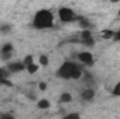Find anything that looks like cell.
I'll return each mask as SVG.
<instances>
[{
	"label": "cell",
	"mask_w": 120,
	"mask_h": 119,
	"mask_svg": "<svg viewBox=\"0 0 120 119\" xmlns=\"http://www.w3.org/2000/svg\"><path fill=\"white\" fill-rule=\"evenodd\" d=\"M53 21H55L53 13L48 8H42L35 13L32 18V27L35 30H46L53 25Z\"/></svg>",
	"instance_id": "obj_1"
},
{
	"label": "cell",
	"mask_w": 120,
	"mask_h": 119,
	"mask_svg": "<svg viewBox=\"0 0 120 119\" xmlns=\"http://www.w3.org/2000/svg\"><path fill=\"white\" fill-rule=\"evenodd\" d=\"M77 69V63L71 62V60H66L56 71V76L59 79H63V80H71V76L74 73V70Z\"/></svg>",
	"instance_id": "obj_2"
},
{
	"label": "cell",
	"mask_w": 120,
	"mask_h": 119,
	"mask_svg": "<svg viewBox=\"0 0 120 119\" xmlns=\"http://www.w3.org/2000/svg\"><path fill=\"white\" fill-rule=\"evenodd\" d=\"M57 14H59L60 21H63V23H73V21L80 20V17L75 14V11L70 7H60Z\"/></svg>",
	"instance_id": "obj_3"
},
{
	"label": "cell",
	"mask_w": 120,
	"mask_h": 119,
	"mask_svg": "<svg viewBox=\"0 0 120 119\" xmlns=\"http://www.w3.org/2000/svg\"><path fill=\"white\" fill-rule=\"evenodd\" d=\"M77 58H78L81 64H85V66H92L94 64V55L91 52H80Z\"/></svg>",
	"instance_id": "obj_4"
},
{
	"label": "cell",
	"mask_w": 120,
	"mask_h": 119,
	"mask_svg": "<svg viewBox=\"0 0 120 119\" xmlns=\"http://www.w3.org/2000/svg\"><path fill=\"white\" fill-rule=\"evenodd\" d=\"M6 69L10 71V74H13V73H20V71L25 70L27 67H25V64L22 62H10Z\"/></svg>",
	"instance_id": "obj_5"
},
{
	"label": "cell",
	"mask_w": 120,
	"mask_h": 119,
	"mask_svg": "<svg viewBox=\"0 0 120 119\" xmlns=\"http://www.w3.org/2000/svg\"><path fill=\"white\" fill-rule=\"evenodd\" d=\"M95 95H96V91L94 88H90V87H87L81 91V99L82 101H92L95 98Z\"/></svg>",
	"instance_id": "obj_6"
},
{
	"label": "cell",
	"mask_w": 120,
	"mask_h": 119,
	"mask_svg": "<svg viewBox=\"0 0 120 119\" xmlns=\"http://www.w3.org/2000/svg\"><path fill=\"white\" fill-rule=\"evenodd\" d=\"M82 81L85 83V84H88L90 86V88H94V87H91V86H94L95 84V80H94V77H92V74H90L88 71H84V74H82Z\"/></svg>",
	"instance_id": "obj_7"
},
{
	"label": "cell",
	"mask_w": 120,
	"mask_h": 119,
	"mask_svg": "<svg viewBox=\"0 0 120 119\" xmlns=\"http://www.w3.org/2000/svg\"><path fill=\"white\" fill-rule=\"evenodd\" d=\"M59 101L61 102V104H68V102H71L73 101V95L70 94V92H61L60 94V98H59Z\"/></svg>",
	"instance_id": "obj_8"
},
{
	"label": "cell",
	"mask_w": 120,
	"mask_h": 119,
	"mask_svg": "<svg viewBox=\"0 0 120 119\" xmlns=\"http://www.w3.org/2000/svg\"><path fill=\"white\" fill-rule=\"evenodd\" d=\"M11 30H13L11 24H8V23H1L0 24V34L1 35H8L11 32Z\"/></svg>",
	"instance_id": "obj_9"
},
{
	"label": "cell",
	"mask_w": 120,
	"mask_h": 119,
	"mask_svg": "<svg viewBox=\"0 0 120 119\" xmlns=\"http://www.w3.org/2000/svg\"><path fill=\"white\" fill-rule=\"evenodd\" d=\"M36 107H38V109H49L50 108V102H49V99L42 98V99H39L36 102Z\"/></svg>",
	"instance_id": "obj_10"
},
{
	"label": "cell",
	"mask_w": 120,
	"mask_h": 119,
	"mask_svg": "<svg viewBox=\"0 0 120 119\" xmlns=\"http://www.w3.org/2000/svg\"><path fill=\"white\" fill-rule=\"evenodd\" d=\"M113 35H115V31H113V30L106 28V30L101 31V36H102L103 39H113Z\"/></svg>",
	"instance_id": "obj_11"
},
{
	"label": "cell",
	"mask_w": 120,
	"mask_h": 119,
	"mask_svg": "<svg viewBox=\"0 0 120 119\" xmlns=\"http://www.w3.org/2000/svg\"><path fill=\"white\" fill-rule=\"evenodd\" d=\"M78 21H80L78 24H80V27L82 28V31H84V30H90V28H91V23H90V20H88V18H85V17H80V20H78Z\"/></svg>",
	"instance_id": "obj_12"
},
{
	"label": "cell",
	"mask_w": 120,
	"mask_h": 119,
	"mask_svg": "<svg viewBox=\"0 0 120 119\" xmlns=\"http://www.w3.org/2000/svg\"><path fill=\"white\" fill-rule=\"evenodd\" d=\"M13 52H14V46H13V44H10V42L4 44V45L1 46V49H0V53H13Z\"/></svg>",
	"instance_id": "obj_13"
},
{
	"label": "cell",
	"mask_w": 120,
	"mask_h": 119,
	"mask_svg": "<svg viewBox=\"0 0 120 119\" xmlns=\"http://www.w3.org/2000/svg\"><path fill=\"white\" fill-rule=\"evenodd\" d=\"M25 70H27L30 74H35V73L39 70V66L34 62V63H31V64H28V66H27V69H25Z\"/></svg>",
	"instance_id": "obj_14"
},
{
	"label": "cell",
	"mask_w": 120,
	"mask_h": 119,
	"mask_svg": "<svg viewBox=\"0 0 120 119\" xmlns=\"http://www.w3.org/2000/svg\"><path fill=\"white\" fill-rule=\"evenodd\" d=\"M80 42H81L82 45H85V46L91 48V46H94V45H95V38H94V36H91V38H87V39H80Z\"/></svg>",
	"instance_id": "obj_15"
},
{
	"label": "cell",
	"mask_w": 120,
	"mask_h": 119,
	"mask_svg": "<svg viewBox=\"0 0 120 119\" xmlns=\"http://www.w3.org/2000/svg\"><path fill=\"white\" fill-rule=\"evenodd\" d=\"M8 76H10V71H8L6 67H0V79L7 80V79H8Z\"/></svg>",
	"instance_id": "obj_16"
},
{
	"label": "cell",
	"mask_w": 120,
	"mask_h": 119,
	"mask_svg": "<svg viewBox=\"0 0 120 119\" xmlns=\"http://www.w3.org/2000/svg\"><path fill=\"white\" fill-rule=\"evenodd\" d=\"M39 64L41 66H48L49 64V58L46 55H41L39 56Z\"/></svg>",
	"instance_id": "obj_17"
},
{
	"label": "cell",
	"mask_w": 120,
	"mask_h": 119,
	"mask_svg": "<svg viewBox=\"0 0 120 119\" xmlns=\"http://www.w3.org/2000/svg\"><path fill=\"white\" fill-rule=\"evenodd\" d=\"M91 36H92V32L90 30H84L80 34V39H87V38H91Z\"/></svg>",
	"instance_id": "obj_18"
},
{
	"label": "cell",
	"mask_w": 120,
	"mask_h": 119,
	"mask_svg": "<svg viewBox=\"0 0 120 119\" xmlns=\"http://www.w3.org/2000/svg\"><path fill=\"white\" fill-rule=\"evenodd\" d=\"M81 116H80V114L78 112H70V114H67L66 116H64V119H80Z\"/></svg>",
	"instance_id": "obj_19"
},
{
	"label": "cell",
	"mask_w": 120,
	"mask_h": 119,
	"mask_svg": "<svg viewBox=\"0 0 120 119\" xmlns=\"http://www.w3.org/2000/svg\"><path fill=\"white\" fill-rule=\"evenodd\" d=\"M22 63H24V64H25V67H27L28 64L34 63V56H32V55H27V56L24 58V60H22Z\"/></svg>",
	"instance_id": "obj_20"
},
{
	"label": "cell",
	"mask_w": 120,
	"mask_h": 119,
	"mask_svg": "<svg viewBox=\"0 0 120 119\" xmlns=\"http://www.w3.org/2000/svg\"><path fill=\"white\" fill-rule=\"evenodd\" d=\"M112 94H113L115 97H120V80H119V83H116V86L113 87Z\"/></svg>",
	"instance_id": "obj_21"
},
{
	"label": "cell",
	"mask_w": 120,
	"mask_h": 119,
	"mask_svg": "<svg viewBox=\"0 0 120 119\" xmlns=\"http://www.w3.org/2000/svg\"><path fill=\"white\" fill-rule=\"evenodd\" d=\"M11 56H13V53H0V60L7 62V60L11 59Z\"/></svg>",
	"instance_id": "obj_22"
},
{
	"label": "cell",
	"mask_w": 120,
	"mask_h": 119,
	"mask_svg": "<svg viewBox=\"0 0 120 119\" xmlns=\"http://www.w3.org/2000/svg\"><path fill=\"white\" fill-rule=\"evenodd\" d=\"M0 119H15V116H14L11 112H6V114H1Z\"/></svg>",
	"instance_id": "obj_23"
},
{
	"label": "cell",
	"mask_w": 120,
	"mask_h": 119,
	"mask_svg": "<svg viewBox=\"0 0 120 119\" xmlns=\"http://www.w3.org/2000/svg\"><path fill=\"white\" fill-rule=\"evenodd\" d=\"M112 41H115V42H120V28L117 31H115V35H113V39Z\"/></svg>",
	"instance_id": "obj_24"
},
{
	"label": "cell",
	"mask_w": 120,
	"mask_h": 119,
	"mask_svg": "<svg viewBox=\"0 0 120 119\" xmlns=\"http://www.w3.org/2000/svg\"><path fill=\"white\" fill-rule=\"evenodd\" d=\"M46 87H48V84H46V83H43V81H42V83H39V90H41V91H45Z\"/></svg>",
	"instance_id": "obj_25"
},
{
	"label": "cell",
	"mask_w": 120,
	"mask_h": 119,
	"mask_svg": "<svg viewBox=\"0 0 120 119\" xmlns=\"http://www.w3.org/2000/svg\"><path fill=\"white\" fill-rule=\"evenodd\" d=\"M27 97H28L30 99H32V101H36V97H35L32 92H27Z\"/></svg>",
	"instance_id": "obj_26"
},
{
	"label": "cell",
	"mask_w": 120,
	"mask_h": 119,
	"mask_svg": "<svg viewBox=\"0 0 120 119\" xmlns=\"http://www.w3.org/2000/svg\"><path fill=\"white\" fill-rule=\"evenodd\" d=\"M0 86H3V79H0Z\"/></svg>",
	"instance_id": "obj_27"
},
{
	"label": "cell",
	"mask_w": 120,
	"mask_h": 119,
	"mask_svg": "<svg viewBox=\"0 0 120 119\" xmlns=\"http://www.w3.org/2000/svg\"><path fill=\"white\" fill-rule=\"evenodd\" d=\"M119 17H120V7H119Z\"/></svg>",
	"instance_id": "obj_28"
},
{
	"label": "cell",
	"mask_w": 120,
	"mask_h": 119,
	"mask_svg": "<svg viewBox=\"0 0 120 119\" xmlns=\"http://www.w3.org/2000/svg\"><path fill=\"white\" fill-rule=\"evenodd\" d=\"M0 116H1V114H0Z\"/></svg>",
	"instance_id": "obj_29"
},
{
	"label": "cell",
	"mask_w": 120,
	"mask_h": 119,
	"mask_svg": "<svg viewBox=\"0 0 120 119\" xmlns=\"http://www.w3.org/2000/svg\"><path fill=\"white\" fill-rule=\"evenodd\" d=\"M63 119H64V118H63Z\"/></svg>",
	"instance_id": "obj_30"
}]
</instances>
